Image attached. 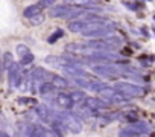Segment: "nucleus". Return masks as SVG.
Returning <instances> with one entry per match:
<instances>
[{
	"label": "nucleus",
	"instance_id": "35",
	"mask_svg": "<svg viewBox=\"0 0 155 137\" xmlns=\"http://www.w3.org/2000/svg\"><path fill=\"white\" fill-rule=\"evenodd\" d=\"M0 137H11V134H8L6 131H0Z\"/></svg>",
	"mask_w": 155,
	"mask_h": 137
},
{
	"label": "nucleus",
	"instance_id": "9",
	"mask_svg": "<svg viewBox=\"0 0 155 137\" xmlns=\"http://www.w3.org/2000/svg\"><path fill=\"white\" fill-rule=\"evenodd\" d=\"M65 52L67 53H85V52H90V49L85 46V44H82V43H68L67 46H65Z\"/></svg>",
	"mask_w": 155,
	"mask_h": 137
},
{
	"label": "nucleus",
	"instance_id": "30",
	"mask_svg": "<svg viewBox=\"0 0 155 137\" xmlns=\"http://www.w3.org/2000/svg\"><path fill=\"white\" fill-rule=\"evenodd\" d=\"M32 61H34V55L28 53L23 58H20V65H29V64H32Z\"/></svg>",
	"mask_w": 155,
	"mask_h": 137
},
{
	"label": "nucleus",
	"instance_id": "32",
	"mask_svg": "<svg viewBox=\"0 0 155 137\" xmlns=\"http://www.w3.org/2000/svg\"><path fill=\"white\" fill-rule=\"evenodd\" d=\"M125 119H126L129 123H132V122H137V120H138V116H137L134 111H129V113L125 114Z\"/></svg>",
	"mask_w": 155,
	"mask_h": 137
},
{
	"label": "nucleus",
	"instance_id": "5",
	"mask_svg": "<svg viewBox=\"0 0 155 137\" xmlns=\"http://www.w3.org/2000/svg\"><path fill=\"white\" fill-rule=\"evenodd\" d=\"M81 34H82L84 37H88V38H105V37L113 35V28L102 26V28H97V29H87V31H82Z\"/></svg>",
	"mask_w": 155,
	"mask_h": 137
},
{
	"label": "nucleus",
	"instance_id": "40",
	"mask_svg": "<svg viewBox=\"0 0 155 137\" xmlns=\"http://www.w3.org/2000/svg\"><path fill=\"white\" fill-rule=\"evenodd\" d=\"M153 20H155V15H153Z\"/></svg>",
	"mask_w": 155,
	"mask_h": 137
},
{
	"label": "nucleus",
	"instance_id": "17",
	"mask_svg": "<svg viewBox=\"0 0 155 137\" xmlns=\"http://www.w3.org/2000/svg\"><path fill=\"white\" fill-rule=\"evenodd\" d=\"M85 29V22L84 20H73L68 23V31L76 34V32H82Z\"/></svg>",
	"mask_w": 155,
	"mask_h": 137
},
{
	"label": "nucleus",
	"instance_id": "15",
	"mask_svg": "<svg viewBox=\"0 0 155 137\" xmlns=\"http://www.w3.org/2000/svg\"><path fill=\"white\" fill-rule=\"evenodd\" d=\"M34 125L32 123H21L20 128H18V134L17 137H34Z\"/></svg>",
	"mask_w": 155,
	"mask_h": 137
},
{
	"label": "nucleus",
	"instance_id": "8",
	"mask_svg": "<svg viewBox=\"0 0 155 137\" xmlns=\"http://www.w3.org/2000/svg\"><path fill=\"white\" fill-rule=\"evenodd\" d=\"M56 105L59 107V108H62V110H71L73 108V101L70 99V96L67 95V93H58L56 95Z\"/></svg>",
	"mask_w": 155,
	"mask_h": 137
},
{
	"label": "nucleus",
	"instance_id": "10",
	"mask_svg": "<svg viewBox=\"0 0 155 137\" xmlns=\"http://www.w3.org/2000/svg\"><path fill=\"white\" fill-rule=\"evenodd\" d=\"M35 113H37V116H38L43 122H50V120H52V111H50L46 105H37V107H35Z\"/></svg>",
	"mask_w": 155,
	"mask_h": 137
},
{
	"label": "nucleus",
	"instance_id": "24",
	"mask_svg": "<svg viewBox=\"0 0 155 137\" xmlns=\"http://www.w3.org/2000/svg\"><path fill=\"white\" fill-rule=\"evenodd\" d=\"M116 93V89L114 87H105L104 90H101L99 92V96H101V99H105V101H110L111 99V96Z\"/></svg>",
	"mask_w": 155,
	"mask_h": 137
},
{
	"label": "nucleus",
	"instance_id": "33",
	"mask_svg": "<svg viewBox=\"0 0 155 137\" xmlns=\"http://www.w3.org/2000/svg\"><path fill=\"white\" fill-rule=\"evenodd\" d=\"M43 137H58L56 135V132L53 131V129H44V132H43Z\"/></svg>",
	"mask_w": 155,
	"mask_h": 137
},
{
	"label": "nucleus",
	"instance_id": "31",
	"mask_svg": "<svg viewBox=\"0 0 155 137\" xmlns=\"http://www.w3.org/2000/svg\"><path fill=\"white\" fill-rule=\"evenodd\" d=\"M56 2V0H40V2L37 3L41 9H46V8H49V6H52L53 3Z\"/></svg>",
	"mask_w": 155,
	"mask_h": 137
},
{
	"label": "nucleus",
	"instance_id": "13",
	"mask_svg": "<svg viewBox=\"0 0 155 137\" xmlns=\"http://www.w3.org/2000/svg\"><path fill=\"white\" fill-rule=\"evenodd\" d=\"M52 85L55 87V89H68V81L64 78V76H59V75H52Z\"/></svg>",
	"mask_w": 155,
	"mask_h": 137
},
{
	"label": "nucleus",
	"instance_id": "12",
	"mask_svg": "<svg viewBox=\"0 0 155 137\" xmlns=\"http://www.w3.org/2000/svg\"><path fill=\"white\" fill-rule=\"evenodd\" d=\"M23 78H25V73H21V70L18 68V70H17L12 76H9V78H8L9 89H18V87H20V84H21V81H23Z\"/></svg>",
	"mask_w": 155,
	"mask_h": 137
},
{
	"label": "nucleus",
	"instance_id": "28",
	"mask_svg": "<svg viewBox=\"0 0 155 137\" xmlns=\"http://www.w3.org/2000/svg\"><path fill=\"white\" fill-rule=\"evenodd\" d=\"M73 81L76 85H79L82 89H88V84H90V81H87L85 78H73Z\"/></svg>",
	"mask_w": 155,
	"mask_h": 137
},
{
	"label": "nucleus",
	"instance_id": "36",
	"mask_svg": "<svg viewBox=\"0 0 155 137\" xmlns=\"http://www.w3.org/2000/svg\"><path fill=\"white\" fill-rule=\"evenodd\" d=\"M2 72H3V65H2V59H0V81H2Z\"/></svg>",
	"mask_w": 155,
	"mask_h": 137
},
{
	"label": "nucleus",
	"instance_id": "38",
	"mask_svg": "<svg viewBox=\"0 0 155 137\" xmlns=\"http://www.w3.org/2000/svg\"><path fill=\"white\" fill-rule=\"evenodd\" d=\"M152 32H153V35H155V26H152Z\"/></svg>",
	"mask_w": 155,
	"mask_h": 137
},
{
	"label": "nucleus",
	"instance_id": "21",
	"mask_svg": "<svg viewBox=\"0 0 155 137\" xmlns=\"http://www.w3.org/2000/svg\"><path fill=\"white\" fill-rule=\"evenodd\" d=\"M68 5H78V6H94L97 3V0H65Z\"/></svg>",
	"mask_w": 155,
	"mask_h": 137
},
{
	"label": "nucleus",
	"instance_id": "25",
	"mask_svg": "<svg viewBox=\"0 0 155 137\" xmlns=\"http://www.w3.org/2000/svg\"><path fill=\"white\" fill-rule=\"evenodd\" d=\"M62 35H64V31H62V29H56L53 34H50V35L47 37V43H49V44H53V43H56Z\"/></svg>",
	"mask_w": 155,
	"mask_h": 137
},
{
	"label": "nucleus",
	"instance_id": "18",
	"mask_svg": "<svg viewBox=\"0 0 155 137\" xmlns=\"http://www.w3.org/2000/svg\"><path fill=\"white\" fill-rule=\"evenodd\" d=\"M47 64H52V65H55V67H64L67 62H65V59L62 58V56H53V55H49V56H46V59H44Z\"/></svg>",
	"mask_w": 155,
	"mask_h": 137
},
{
	"label": "nucleus",
	"instance_id": "3",
	"mask_svg": "<svg viewBox=\"0 0 155 137\" xmlns=\"http://www.w3.org/2000/svg\"><path fill=\"white\" fill-rule=\"evenodd\" d=\"M56 119H59V120L64 123L65 129H68V131L73 132V134H79V132L82 131V122L78 119V116L73 114V113H62V114H59Z\"/></svg>",
	"mask_w": 155,
	"mask_h": 137
},
{
	"label": "nucleus",
	"instance_id": "26",
	"mask_svg": "<svg viewBox=\"0 0 155 137\" xmlns=\"http://www.w3.org/2000/svg\"><path fill=\"white\" fill-rule=\"evenodd\" d=\"M137 135H138V134H137L129 125H128L126 128H123V129L119 131V137H137Z\"/></svg>",
	"mask_w": 155,
	"mask_h": 137
},
{
	"label": "nucleus",
	"instance_id": "20",
	"mask_svg": "<svg viewBox=\"0 0 155 137\" xmlns=\"http://www.w3.org/2000/svg\"><path fill=\"white\" fill-rule=\"evenodd\" d=\"M68 96H70V99L73 101V104L84 102V99L87 98V95H85V92H84V90H73Z\"/></svg>",
	"mask_w": 155,
	"mask_h": 137
},
{
	"label": "nucleus",
	"instance_id": "6",
	"mask_svg": "<svg viewBox=\"0 0 155 137\" xmlns=\"http://www.w3.org/2000/svg\"><path fill=\"white\" fill-rule=\"evenodd\" d=\"M29 76H31L32 84L40 85L41 82H44V81L47 79V76H52V73H49L46 68H43V67H35L34 70L29 73Z\"/></svg>",
	"mask_w": 155,
	"mask_h": 137
},
{
	"label": "nucleus",
	"instance_id": "29",
	"mask_svg": "<svg viewBox=\"0 0 155 137\" xmlns=\"http://www.w3.org/2000/svg\"><path fill=\"white\" fill-rule=\"evenodd\" d=\"M44 18H46V17H44V14L41 12V14H38V15H34V17H32V18H29V20H31V23H32V25L38 26V25H41V23L44 22Z\"/></svg>",
	"mask_w": 155,
	"mask_h": 137
},
{
	"label": "nucleus",
	"instance_id": "4",
	"mask_svg": "<svg viewBox=\"0 0 155 137\" xmlns=\"http://www.w3.org/2000/svg\"><path fill=\"white\" fill-rule=\"evenodd\" d=\"M84 104H85V107L90 110V111H93V113H97L99 110H107L108 107H110V102H107L105 99H101V98H85L84 99Z\"/></svg>",
	"mask_w": 155,
	"mask_h": 137
},
{
	"label": "nucleus",
	"instance_id": "39",
	"mask_svg": "<svg viewBox=\"0 0 155 137\" xmlns=\"http://www.w3.org/2000/svg\"><path fill=\"white\" fill-rule=\"evenodd\" d=\"M147 2H152V0H147Z\"/></svg>",
	"mask_w": 155,
	"mask_h": 137
},
{
	"label": "nucleus",
	"instance_id": "34",
	"mask_svg": "<svg viewBox=\"0 0 155 137\" xmlns=\"http://www.w3.org/2000/svg\"><path fill=\"white\" fill-rule=\"evenodd\" d=\"M140 32H141V34H143V35H144L146 38H149V32H147L146 26H141V28H140Z\"/></svg>",
	"mask_w": 155,
	"mask_h": 137
},
{
	"label": "nucleus",
	"instance_id": "1",
	"mask_svg": "<svg viewBox=\"0 0 155 137\" xmlns=\"http://www.w3.org/2000/svg\"><path fill=\"white\" fill-rule=\"evenodd\" d=\"M91 70L96 75H99V76L116 78V76H120L123 73V67H120L116 62H107V64H94V65H91Z\"/></svg>",
	"mask_w": 155,
	"mask_h": 137
},
{
	"label": "nucleus",
	"instance_id": "7",
	"mask_svg": "<svg viewBox=\"0 0 155 137\" xmlns=\"http://www.w3.org/2000/svg\"><path fill=\"white\" fill-rule=\"evenodd\" d=\"M62 68V72L67 76H73V78H87L88 73H85V70L82 67H78V65H71V64H65Z\"/></svg>",
	"mask_w": 155,
	"mask_h": 137
},
{
	"label": "nucleus",
	"instance_id": "11",
	"mask_svg": "<svg viewBox=\"0 0 155 137\" xmlns=\"http://www.w3.org/2000/svg\"><path fill=\"white\" fill-rule=\"evenodd\" d=\"M129 126L140 135V134H147L149 131H150V126H149V123L147 122H143V120H137V122H132V123H129Z\"/></svg>",
	"mask_w": 155,
	"mask_h": 137
},
{
	"label": "nucleus",
	"instance_id": "37",
	"mask_svg": "<svg viewBox=\"0 0 155 137\" xmlns=\"http://www.w3.org/2000/svg\"><path fill=\"white\" fill-rule=\"evenodd\" d=\"M137 137H149L147 134H140V135H137Z\"/></svg>",
	"mask_w": 155,
	"mask_h": 137
},
{
	"label": "nucleus",
	"instance_id": "14",
	"mask_svg": "<svg viewBox=\"0 0 155 137\" xmlns=\"http://www.w3.org/2000/svg\"><path fill=\"white\" fill-rule=\"evenodd\" d=\"M131 101V98H128L126 95H123V93H120V92H117L116 90V93L111 96V99H110V102H113V104H116V105H123V104H128Z\"/></svg>",
	"mask_w": 155,
	"mask_h": 137
},
{
	"label": "nucleus",
	"instance_id": "19",
	"mask_svg": "<svg viewBox=\"0 0 155 137\" xmlns=\"http://www.w3.org/2000/svg\"><path fill=\"white\" fill-rule=\"evenodd\" d=\"M38 92H40V95L47 96V95H52V93L55 92V87L52 85V82L44 81V82H41V84L38 85Z\"/></svg>",
	"mask_w": 155,
	"mask_h": 137
},
{
	"label": "nucleus",
	"instance_id": "27",
	"mask_svg": "<svg viewBox=\"0 0 155 137\" xmlns=\"http://www.w3.org/2000/svg\"><path fill=\"white\" fill-rule=\"evenodd\" d=\"M15 50H17V53H18V56H20V58H23L25 55L31 53V50H29V47H28L26 44H17Z\"/></svg>",
	"mask_w": 155,
	"mask_h": 137
},
{
	"label": "nucleus",
	"instance_id": "2",
	"mask_svg": "<svg viewBox=\"0 0 155 137\" xmlns=\"http://www.w3.org/2000/svg\"><path fill=\"white\" fill-rule=\"evenodd\" d=\"M114 89L123 95H126L128 98H138V96H143L146 93V89L138 85V84H134V82H125V81H119Z\"/></svg>",
	"mask_w": 155,
	"mask_h": 137
},
{
	"label": "nucleus",
	"instance_id": "16",
	"mask_svg": "<svg viewBox=\"0 0 155 137\" xmlns=\"http://www.w3.org/2000/svg\"><path fill=\"white\" fill-rule=\"evenodd\" d=\"M41 12H43V9H41L38 5H31V6L25 8L23 17H25V18H32L34 15H38V14H41Z\"/></svg>",
	"mask_w": 155,
	"mask_h": 137
},
{
	"label": "nucleus",
	"instance_id": "22",
	"mask_svg": "<svg viewBox=\"0 0 155 137\" xmlns=\"http://www.w3.org/2000/svg\"><path fill=\"white\" fill-rule=\"evenodd\" d=\"M14 64V56L11 52H5L3 58H2V65H3V70H8V68Z\"/></svg>",
	"mask_w": 155,
	"mask_h": 137
},
{
	"label": "nucleus",
	"instance_id": "23",
	"mask_svg": "<svg viewBox=\"0 0 155 137\" xmlns=\"http://www.w3.org/2000/svg\"><path fill=\"white\" fill-rule=\"evenodd\" d=\"M105 87H108V84L101 82V81H90V84H88V90L96 92V93H99V92H101V90H104Z\"/></svg>",
	"mask_w": 155,
	"mask_h": 137
}]
</instances>
